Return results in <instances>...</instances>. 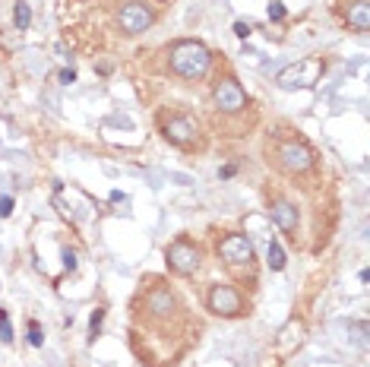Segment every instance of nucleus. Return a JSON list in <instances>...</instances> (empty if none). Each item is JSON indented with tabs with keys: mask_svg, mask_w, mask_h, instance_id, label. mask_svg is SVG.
I'll return each instance as SVG.
<instances>
[{
	"mask_svg": "<svg viewBox=\"0 0 370 367\" xmlns=\"http://www.w3.org/2000/svg\"><path fill=\"white\" fill-rule=\"evenodd\" d=\"M301 342H304V326L297 323V320H291V323L279 333V339H276V351L279 354H291Z\"/></svg>",
	"mask_w": 370,
	"mask_h": 367,
	"instance_id": "9d476101",
	"label": "nucleus"
},
{
	"mask_svg": "<svg viewBox=\"0 0 370 367\" xmlns=\"http://www.w3.org/2000/svg\"><path fill=\"white\" fill-rule=\"evenodd\" d=\"M64 266L67 269H76V253L73 250H64Z\"/></svg>",
	"mask_w": 370,
	"mask_h": 367,
	"instance_id": "4be33fe9",
	"label": "nucleus"
},
{
	"mask_svg": "<svg viewBox=\"0 0 370 367\" xmlns=\"http://www.w3.org/2000/svg\"><path fill=\"white\" fill-rule=\"evenodd\" d=\"M348 26H354L357 32H367L370 29V7L364 4V0L348 7Z\"/></svg>",
	"mask_w": 370,
	"mask_h": 367,
	"instance_id": "f8f14e48",
	"label": "nucleus"
},
{
	"mask_svg": "<svg viewBox=\"0 0 370 367\" xmlns=\"http://www.w3.org/2000/svg\"><path fill=\"white\" fill-rule=\"evenodd\" d=\"M234 35H237V38H247V35H250V26H247V22H234Z\"/></svg>",
	"mask_w": 370,
	"mask_h": 367,
	"instance_id": "412c9836",
	"label": "nucleus"
},
{
	"mask_svg": "<svg viewBox=\"0 0 370 367\" xmlns=\"http://www.w3.org/2000/svg\"><path fill=\"white\" fill-rule=\"evenodd\" d=\"M279 162H282L285 171L301 174V171H307L310 165H313V152H310L304 143H297V139H288V143L279 149Z\"/></svg>",
	"mask_w": 370,
	"mask_h": 367,
	"instance_id": "423d86ee",
	"label": "nucleus"
},
{
	"mask_svg": "<svg viewBox=\"0 0 370 367\" xmlns=\"http://www.w3.org/2000/svg\"><path fill=\"white\" fill-rule=\"evenodd\" d=\"M219 253L228 259V263H250V256H253V244H250L244 234H228L222 244H219Z\"/></svg>",
	"mask_w": 370,
	"mask_h": 367,
	"instance_id": "6e6552de",
	"label": "nucleus"
},
{
	"mask_svg": "<svg viewBox=\"0 0 370 367\" xmlns=\"http://www.w3.org/2000/svg\"><path fill=\"white\" fill-rule=\"evenodd\" d=\"M323 73V61L320 57H301L297 64L285 67L279 73V86L282 89H297V86H313Z\"/></svg>",
	"mask_w": 370,
	"mask_h": 367,
	"instance_id": "f03ea898",
	"label": "nucleus"
},
{
	"mask_svg": "<svg viewBox=\"0 0 370 367\" xmlns=\"http://www.w3.org/2000/svg\"><path fill=\"white\" fill-rule=\"evenodd\" d=\"M209 64H212V54H209L206 44H199V41H177L171 48V70L184 79L206 76Z\"/></svg>",
	"mask_w": 370,
	"mask_h": 367,
	"instance_id": "f257e3e1",
	"label": "nucleus"
},
{
	"mask_svg": "<svg viewBox=\"0 0 370 367\" xmlns=\"http://www.w3.org/2000/svg\"><path fill=\"white\" fill-rule=\"evenodd\" d=\"M29 342H32V345H35V348H38V345H41V342H44V336H41V329H38V326H35V323H32V329H29Z\"/></svg>",
	"mask_w": 370,
	"mask_h": 367,
	"instance_id": "a211bd4d",
	"label": "nucleus"
},
{
	"mask_svg": "<svg viewBox=\"0 0 370 367\" xmlns=\"http://www.w3.org/2000/svg\"><path fill=\"white\" fill-rule=\"evenodd\" d=\"M101 320H104V310H95V313H92V320H89V336H92V339L101 333Z\"/></svg>",
	"mask_w": 370,
	"mask_h": 367,
	"instance_id": "dca6fc26",
	"label": "nucleus"
},
{
	"mask_svg": "<svg viewBox=\"0 0 370 367\" xmlns=\"http://www.w3.org/2000/svg\"><path fill=\"white\" fill-rule=\"evenodd\" d=\"M0 342H13V326L7 320H0Z\"/></svg>",
	"mask_w": 370,
	"mask_h": 367,
	"instance_id": "f3484780",
	"label": "nucleus"
},
{
	"mask_svg": "<svg viewBox=\"0 0 370 367\" xmlns=\"http://www.w3.org/2000/svg\"><path fill=\"white\" fill-rule=\"evenodd\" d=\"M149 310H152V313H158V317H162V313H171V310H174V298H171V291H162V288H158V291H152V294H149Z\"/></svg>",
	"mask_w": 370,
	"mask_h": 367,
	"instance_id": "ddd939ff",
	"label": "nucleus"
},
{
	"mask_svg": "<svg viewBox=\"0 0 370 367\" xmlns=\"http://www.w3.org/2000/svg\"><path fill=\"white\" fill-rule=\"evenodd\" d=\"M285 16V7L279 4V0H276V4H269V19H282Z\"/></svg>",
	"mask_w": 370,
	"mask_h": 367,
	"instance_id": "aec40b11",
	"label": "nucleus"
},
{
	"mask_svg": "<svg viewBox=\"0 0 370 367\" xmlns=\"http://www.w3.org/2000/svg\"><path fill=\"white\" fill-rule=\"evenodd\" d=\"M168 266L177 272V276H190L199 266V247L190 241H174L168 247Z\"/></svg>",
	"mask_w": 370,
	"mask_h": 367,
	"instance_id": "20e7f679",
	"label": "nucleus"
},
{
	"mask_svg": "<svg viewBox=\"0 0 370 367\" xmlns=\"http://www.w3.org/2000/svg\"><path fill=\"white\" fill-rule=\"evenodd\" d=\"M234 171H237V168H234V165H225V168H222V171H219V174H222V177H231V174H234Z\"/></svg>",
	"mask_w": 370,
	"mask_h": 367,
	"instance_id": "b1692460",
	"label": "nucleus"
},
{
	"mask_svg": "<svg viewBox=\"0 0 370 367\" xmlns=\"http://www.w3.org/2000/svg\"><path fill=\"white\" fill-rule=\"evenodd\" d=\"M216 104L222 111H228V114H234V111H244L247 108V92L237 86L234 79H219L216 82Z\"/></svg>",
	"mask_w": 370,
	"mask_h": 367,
	"instance_id": "0eeeda50",
	"label": "nucleus"
},
{
	"mask_svg": "<svg viewBox=\"0 0 370 367\" xmlns=\"http://www.w3.org/2000/svg\"><path fill=\"white\" fill-rule=\"evenodd\" d=\"M209 310L219 313V317H237L244 310L241 294H237L231 285H212V291H209Z\"/></svg>",
	"mask_w": 370,
	"mask_h": 367,
	"instance_id": "39448f33",
	"label": "nucleus"
},
{
	"mask_svg": "<svg viewBox=\"0 0 370 367\" xmlns=\"http://www.w3.org/2000/svg\"><path fill=\"white\" fill-rule=\"evenodd\" d=\"M165 136L177 146H190L196 139V124L190 121V117H171V121L165 124Z\"/></svg>",
	"mask_w": 370,
	"mask_h": 367,
	"instance_id": "1a4fd4ad",
	"label": "nucleus"
},
{
	"mask_svg": "<svg viewBox=\"0 0 370 367\" xmlns=\"http://www.w3.org/2000/svg\"><path fill=\"white\" fill-rule=\"evenodd\" d=\"M152 19H155V13L149 10V4H142V0H130V4H124V10H121V29L127 35L146 32L152 26Z\"/></svg>",
	"mask_w": 370,
	"mask_h": 367,
	"instance_id": "7ed1b4c3",
	"label": "nucleus"
},
{
	"mask_svg": "<svg viewBox=\"0 0 370 367\" xmlns=\"http://www.w3.org/2000/svg\"><path fill=\"white\" fill-rule=\"evenodd\" d=\"M272 219H276V225L282 231H294L297 228V209L291 203H276L272 206Z\"/></svg>",
	"mask_w": 370,
	"mask_h": 367,
	"instance_id": "9b49d317",
	"label": "nucleus"
},
{
	"mask_svg": "<svg viewBox=\"0 0 370 367\" xmlns=\"http://www.w3.org/2000/svg\"><path fill=\"white\" fill-rule=\"evenodd\" d=\"M10 212H13V196H0V216H10Z\"/></svg>",
	"mask_w": 370,
	"mask_h": 367,
	"instance_id": "6ab92c4d",
	"label": "nucleus"
},
{
	"mask_svg": "<svg viewBox=\"0 0 370 367\" xmlns=\"http://www.w3.org/2000/svg\"><path fill=\"white\" fill-rule=\"evenodd\" d=\"M61 82H67V86H70V82H76V73H73V70H64V73H61Z\"/></svg>",
	"mask_w": 370,
	"mask_h": 367,
	"instance_id": "5701e85b",
	"label": "nucleus"
},
{
	"mask_svg": "<svg viewBox=\"0 0 370 367\" xmlns=\"http://www.w3.org/2000/svg\"><path fill=\"white\" fill-rule=\"evenodd\" d=\"M266 256H269V259H266L269 269H285V250H282L279 244H269V253H266Z\"/></svg>",
	"mask_w": 370,
	"mask_h": 367,
	"instance_id": "2eb2a0df",
	"label": "nucleus"
},
{
	"mask_svg": "<svg viewBox=\"0 0 370 367\" xmlns=\"http://www.w3.org/2000/svg\"><path fill=\"white\" fill-rule=\"evenodd\" d=\"M13 22H16L19 32H26V29L32 26V10H29V4H16V10H13Z\"/></svg>",
	"mask_w": 370,
	"mask_h": 367,
	"instance_id": "4468645a",
	"label": "nucleus"
}]
</instances>
